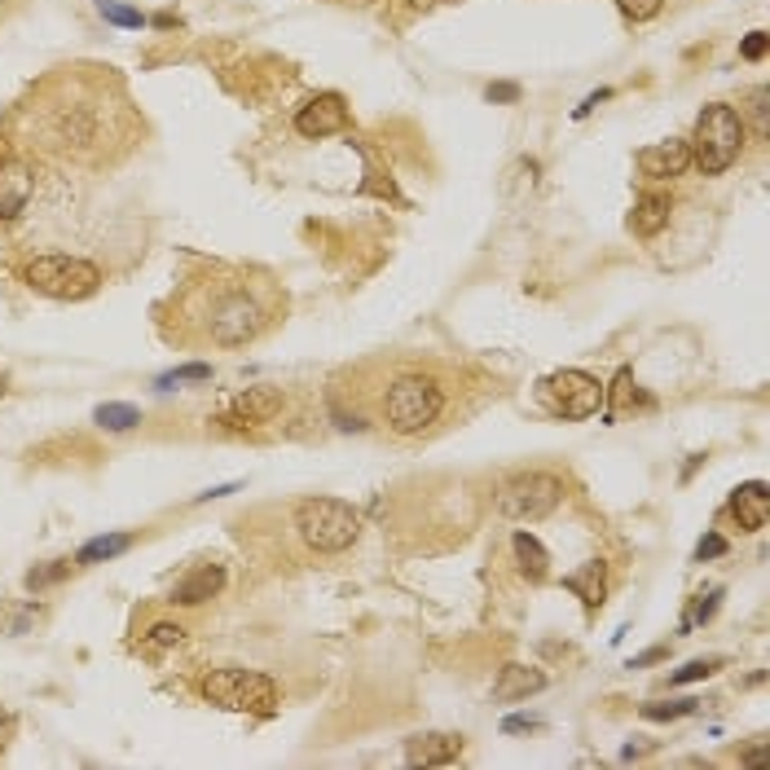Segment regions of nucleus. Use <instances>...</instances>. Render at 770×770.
Here are the masks:
<instances>
[{
    "label": "nucleus",
    "instance_id": "f257e3e1",
    "mask_svg": "<svg viewBox=\"0 0 770 770\" xmlns=\"http://www.w3.org/2000/svg\"><path fill=\"white\" fill-rule=\"evenodd\" d=\"M330 400L348 427H374L392 440H431L480 405L466 365L436 352H378L330 383Z\"/></svg>",
    "mask_w": 770,
    "mask_h": 770
},
{
    "label": "nucleus",
    "instance_id": "f03ea898",
    "mask_svg": "<svg viewBox=\"0 0 770 770\" xmlns=\"http://www.w3.org/2000/svg\"><path fill=\"white\" fill-rule=\"evenodd\" d=\"M22 123L40 154L84 172L114 167L145 136L141 114L106 66H62L31 92Z\"/></svg>",
    "mask_w": 770,
    "mask_h": 770
},
{
    "label": "nucleus",
    "instance_id": "7ed1b4c3",
    "mask_svg": "<svg viewBox=\"0 0 770 770\" xmlns=\"http://www.w3.org/2000/svg\"><path fill=\"white\" fill-rule=\"evenodd\" d=\"M163 343L180 352H242L286 321V290L246 264H198L154 312Z\"/></svg>",
    "mask_w": 770,
    "mask_h": 770
},
{
    "label": "nucleus",
    "instance_id": "20e7f679",
    "mask_svg": "<svg viewBox=\"0 0 770 770\" xmlns=\"http://www.w3.org/2000/svg\"><path fill=\"white\" fill-rule=\"evenodd\" d=\"M238 537L264 563H317L356 546L361 510L343 497H290L277 506H260L242 515Z\"/></svg>",
    "mask_w": 770,
    "mask_h": 770
},
{
    "label": "nucleus",
    "instance_id": "39448f33",
    "mask_svg": "<svg viewBox=\"0 0 770 770\" xmlns=\"http://www.w3.org/2000/svg\"><path fill=\"white\" fill-rule=\"evenodd\" d=\"M198 700L216 704V708H233V713H277L282 708V691L264 669H246V664H207L194 678Z\"/></svg>",
    "mask_w": 770,
    "mask_h": 770
},
{
    "label": "nucleus",
    "instance_id": "423d86ee",
    "mask_svg": "<svg viewBox=\"0 0 770 770\" xmlns=\"http://www.w3.org/2000/svg\"><path fill=\"white\" fill-rule=\"evenodd\" d=\"M22 282L48 299H88L101 290L106 268L79 251H40L22 260Z\"/></svg>",
    "mask_w": 770,
    "mask_h": 770
},
{
    "label": "nucleus",
    "instance_id": "0eeeda50",
    "mask_svg": "<svg viewBox=\"0 0 770 770\" xmlns=\"http://www.w3.org/2000/svg\"><path fill=\"white\" fill-rule=\"evenodd\" d=\"M686 145H691V163L704 176H722L744 150V114L722 101L704 106V114L695 119V136Z\"/></svg>",
    "mask_w": 770,
    "mask_h": 770
},
{
    "label": "nucleus",
    "instance_id": "6e6552de",
    "mask_svg": "<svg viewBox=\"0 0 770 770\" xmlns=\"http://www.w3.org/2000/svg\"><path fill=\"white\" fill-rule=\"evenodd\" d=\"M563 493H568L563 475H554V471H519V475H510V480L497 484L493 510H497L502 519L532 524V519H546L550 510H559Z\"/></svg>",
    "mask_w": 770,
    "mask_h": 770
},
{
    "label": "nucleus",
    "instance_id": "1a4fd4ad",
    "mask_svg": "<svg viewBox=\"0 0 770 770\" xmlns=\"http://www.w3.org/2000/svg\"><path fill=\"white\" fill-rule=\"evenodd\" d=\"M286 414V392L273 387V383H255V387H242L233 392L216 414L211 422L229 436H246V431H264L268 422H277Z\"/></svg>",
    "mask_w": 770,
    "mask_h": 770
},
{
    "label": "nucleus",
    "instance_id": "9d476101",
    "mask_svg": "<svg viewBox=\"0 0 770 770\" xmlns=\"http://www.w3.org/2000/svg\"><path fill=\"white\" fill-rule=\"evenodd\" d=\"M541 400H546L550 414H559L568 422H581V418L598 414V405L607 400V387L585 370H559L541 383Z\"/></svg>",
    "mask_w": 770,
    "mask_h": 770
},
{
    "label": "nucleus",
    "instance_id": "9b49d317",
    "mask_svg": "<svg viewBox=\"0 0 770 770\" xmlns=\"http://www.w3.org/2000/svg\"><path fill=\"white\" fill-rule=\"evenodd\" d=\"M348 128V101L339 97V92H317V97H308L304 106H299V114H295V132L299 136H334V132H343Z\"/></svg>",
    "mask_w": 770,
    "mask_h": 770
},
{
    "label": "nucleus",
    "instance_id": "f8f14e48",
    "mask_svg": "<svg viewBox=\"0 0 770 770\" xmlns=\"http://www.w3.org/2000/svg\"><path fill=\"white\" fill-rule=\"evenodd\" d=\"M220 585H224V568H220V563H194V568H185V572L176 576L167 603H172V607H198V603L216 598Z\"/></svg>",
    "mask_w": 770,
    "mask_h": 770
},
{
    "label": "nucleus",
    "instance_id": "ddd939ff",
    "mask_svg": "<svg viewBox=\"0 0 770 770\" xmlns=\"http://www.w3.org/2000/svg\"><path fill=\"white\" fill-rule=\"evenodd\" d=\"M634 163H638V172L647 180H673V176H682L691 167V145L678 141V136H669V141H656V145L638 150Z\"/></svg>",
    "mask_w": 770,
    "mask_h": 770
},
{
    "label": "nucleus",
    "instance_id": "4468645a",
    "mask_svg": "<svg viewBox=\"0 0 770 770\" xmlns=\"http://www.w3.org/2000/svg\"><path fill=\"white\" fill-rule=\"evenodd\" d=\"M726 515L739 524V532H761L770 524V488L761 480H748L730 493V506Z\"/></svg>",
    "mask_w": 770,
    "mask_h": 770
},
{
    "label": "nucleus",
    "instance_id": "2eb2a0df",
    "mask_svg": "<svg viewBox=\"0 0 770 770\" xmlns=\"http://www.w3.org/2000/svg\"><path fill=\"white\" fill-rule=\"evenodd\" d=\"M35 194V176H31V163L22 158H0V220H13L18 211H26Z\"/></svg>",
    "mask_w": 770,
    "mask_h": 770
},
{
    "label": "nucleus",
    "instance_id": "dca6fc26",
    "mask_svg": "<svg viewBox=\"0 0 770 770\" xmlns=\"http://www.w3.org/2000/svg\"><path fill=\"white\" fill-rule=\"evenodd\" d=\"M458 752H462V735H453V730H427V735L405 739L409 766H449Z\"/></svg>",
    "mask_w": 770,
    "mask_h": 770
},
{
    "label": "nucleus",
    "instance_id": "f3484780",
    "mask_svg": "<svg viewBox=\"0 0 770 770\" xmlns=\"http://www.w3.org/2000/svg\"><path fill=\"white\" fill-rule=\"evenodd\" d=\"M669 211H673V202H669V194H660V189H647L638 202H634V216H629V229L638 233V238H656L664 224H669Z\"/></svg>",
    "mask_w": 770,
    "mask_h": 770
},
{
    "label": "nucleus",
    "instance_id": "a211bd4d",
    "mask_svg": "<svg viewBox=\"0 0 770 770\" xmlns=\"http://www.w3.org/2000/svg\"><path fill=\"white\" fill-rule=\"evenodd\" d=\"M546 686V673L541 669H528V664H506L502 669V678L493 682V700H524V695H532V691H541Z\"/></svg>",
    "mask_w": 770,
    "mask_h": 770
},
{
    "label": "nucleus",
    "instance_id": "6ab92c4d",
    "mask_svg": "<svg viewBox=\"0 0 770 770\" xmlns=\"http://www.w3.org/2000/svg\"><path fill=\"white\" fill-rule=\"evenodd\" d=\"M510 554H515V563H519V576H528L532 585L546 581L550 554H546V546H541L532 532H515V537H510Z\"/></svg>",
    "mask_w": 770,
    "mask_h": 770
},
{
    "label": "nucleus",
    "instance_id": "aec40b11",
    "mask_svg": "<svg viewBox=\"0 0 770 770\" xmlns=\"http://www.w3.org/2000/svg\"><path fill=\"white\" fill-rule=\"evenodd\" d=\"M563 585H568L572 594H581V598H585V607L594 612V607L603 603V563H585L581 572L563 576Z\"/></svg>",
    "mask_w": 770,
    "mask_h": 770
},
{
    "label": "nucleus",
    "instance_id": "412c9836",
    "mask_svg": "<svg viewBox=\"0 0 770 770\" xmlns=\"http://www.w3.org/2000/svg\"><path fill=\"white\" fill-rule=\"evenodd\" d=\"M180 638H185V625H180V620H167V616H163V620H154V625L141 634V651H145V656H158V651L176 647Z\"/></svg>",
    "mask_w": 770,
    "mask_h": 770
},
{
    "label": "nucleus",
    "instance_id": "4be33fe9",
    "mask_svg": "<svg viewBox=\"0 0 770 770\" xmlns=\"http://www.w3.org/2000/svg\"><path fill=\"white\" fill-rule=\"evenodd\" d=\"M128 546H132L128 532H119V537H97V541H88V546L79 550L75 563H97V559H110V554H119V550H128Z\"/></svg>",
    "mask_w": 770,
    "mask_h": 770
},
{
    "label": "nucleus",
    "instance_id": "5701e85b",
    "mask_svg": "<svg viewBox=\"0 0 770 770\" xmlns=\"http://www.w3.org/2000/svg\"><path fill=\"white\" fill-rule=\"evenodd\" d=\"M695 704H700V700H651V704H642V717H651V722H669V717H686V713H695Z\"/></svg>",
    "mask_w": 770,
    "mask_h": 770
},
{
    "label": "nucleus",
    "instance_id": "b1692460",
    "mask_svg": "<svg viewBox=\"0 0 770 770\" xmlns=\"http://www.w3.org/2000/svg\"><path fill=\"white\" fill-rule=\"evenodd\" d=\"M722 664H726L722 656H704V660H691V664H682V669H678L669 682H673V686H682V682H700V678H713Z\"/></svg>",
    "mask_w": 770,
    "mask_h": 770
},
{
    "label": "nucleus",
    "instance_id": "393cba45",
    "mask_svg": "<svg viewBox=\"0 0 770 770\" xmlns=\"http://www.w3.org/2000/svg\"><path fill=\"white\" fill-rule=\"evenodd\" d=\"M97 422H101V427H114V431H128V427L141 422V414H136L132 405H101V409H97Z\"/></svg>",
    "mask_w": 770,
    "mask_h": 770
},
{
    "label": "nucleus",
    "instance_id": "a878e982",
    "mask_svg": "<svg viewBox=\"0 0 770 770\" xmlns=\"http://www.w3.org/2000/svg\"><path fill=\"white\" fill-rule=\"evenodd\" d=\"M620 4V13L629 18V22H651L660 9H664V0H616Z\"/></svg>",
    "mask_w": 770,
    "mask_h": 770
},
{
    "label": "nucleus",
    "instance_id": "bb28decb",
    "mask_svg": "<svg viewBox=\"0 0 770 770\" xmlns=\"http://www.w3.org/2000/svg\"><path fill=\"white\" fill-rule=\"evenodd\" d=\"M97 9H101L110 22H119V26H141V13H136V9H123V4H114V0H101Z\"/></svg>",
    "mask_w": 770,
    "mask_h": 770
},
{
    "label": "nucleus",
    "instance_id": "cd10ccee",
    "mask_svg": "<svg viewBox=\"0 0 770 770\" xmlns=\"http://www.w3.org/2000/svg\"><path fill=\"white\" fill-rule=\"evenodd\" d=\"M766 48H770V35H766V31H752V35L739 44V57H744V62H761Z\"/></svg>",
    "mask_w": 770,
    "mask_h": 770
},
{
    "label": "nucleus",
    "instance_id": "c85d7f7f",
    "mask_svg": "<svg viewBox=\"0 0 770 770\" xmlns=\"http://www.w3.org/2000/svg\"><path fill=\"white\" fill-rule=\"evenodd\" d=\"M202 378H211V365H180V370L167 374L163 383H202Z\"/></svg>",
    "mask_w": 770,
    "mask_h": 770
},
{
    "label": "nucleus",
    "instance_id": "c756f323",
    "mask_svg": "<svg viewBox=\"0 0 770 770\" xmlns=\"http://www.w3.org/2000/svg\"><path fill=\"white\" fill-rule=\"evenodd\" d=\"M748 101H752V119H757V132L766 136V88H752V92H748Z\"/></svg>",
    "mask_w": 770,
    "mask_h": 770
},
{
    "label": "nucleus",
    "instance_id": "7c9ffc66",
    "mask_svg": "<svg viewBox=\"0 0 770 770\" xmlns=\"http://www.w3.org/2000/svg\"><path fill=\"white\" fill-rule=\"evenodd\" d=\"M722 550H726V541H722L717 532H708V537H704V541L695 546V559H717Z\"/></svg>",
    "mask_w": 770,
    "mask_h": 770
},
{
    "label": "nucleus",
    "instance_id": "2f4dec72",
    "mask_svg": "<svg viewBox=\"0 0 770 770\" xmlns=\"http://www.w3.org/2000/svg\"><path fill=\"white\" fill-rule=\"evenodd\" d=\"M13 730H18V717H13V713H9L4 704H0V752L9 748V739H13Z\"/></svg>",
    "mask_w": 770,
    "mask_h": 770
},
{
    "label": "nucleus",
    "instance_id": "473e14b6",
    "mask_svg": "<svg viewBox=\"0 0 770 770\" xmlns=\"http://www.w3.org/2000/svg\"><path fill=\"white\" fill-rule=\"evenodd\" d=\"M488 101H515L519 97V88L515 84H488V92H484Z\"/></svg>",
    "mask_w": 770,
    "mask_h": 770
},
{
    "label": "nucleus",
    "instance_id": "72a5a7b5",
    "mask_svg": "<svg viewBox=\"0 0 770 770\" xmlns=\"http://www.w3.org/2000/svg\"><path fill=\"white\" fill-rule=\"evenodd\" d=\"M405 4H409V9H427L431 0H405Z\"/></svg>",
    "mask_w": 770,
    "mask_h": 770
},
{
    "label": "nucleus",
    "instance_id": "f704fd0d",
    "mask_svg": "<svg viewBox=\"0 0 770 770\" xmlns=\"http://www.w3.org/2000/svg\"><path fill=\"white\" fill-rule=\"evenodd\" d=\"M348 4H370V0H348Z\"/></svg>",
    "mask_w": 770,
    "mask_h": 770
},
{
    "label": "nucleus",
    "instance_id": "c9c22d12",
    "mask_svg": "<svg viewBox=\"0 0 770 770\" xmlns=\"http://www.w3.org/2000/svg\"><path fill=\"white\" fill-rule=\"evenodd\" d=\"M0 9H4V0H0Z\"/></svg>",
    "mask_w": 770,
    "mask_h": 770
}]
</instances>
